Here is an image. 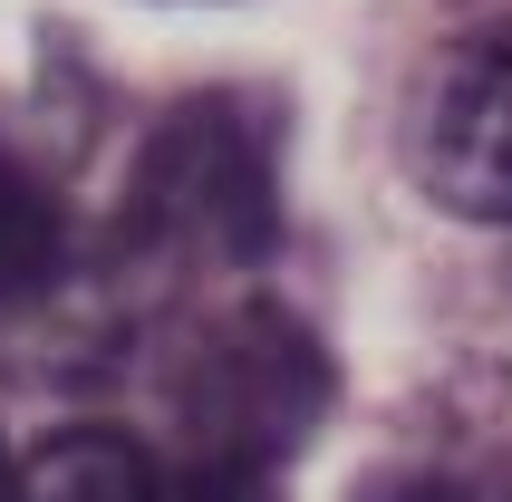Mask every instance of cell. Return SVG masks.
Wrapping results in <instances>:
<instances>
[{"mask_svg":"<svg viewBox=\"0 0 512 502\" xmlns=\"http://www.w3.org/2000/svg\"><path fill=\"white\" fill-rule=\"evenodd\" d=\"M20 502H281L271 474H232V464H165L116 425H68L20 464Z\"/></svg>","mask_w":512,"mask_h":502,"instance_id":"277c9868","label":"cell"},{"mask_svg":"<svg viewBox=\"0 0 512 502\" xmlns=\"http://www.w3.org/2000/svg\"><path fill=\"white\" fill-rule=\"evenodd\" d=\"M58 271H68V213L29 165L0 155V319L39 309L58 290Z\"/></svg>","mask_w":512,"mask_h":502,"instance_id":"5b68a950","label":"cell"},{"mask_svg":"<svg viewBox=\"0 0 512 502\" xmlns=\"http://www.w3.org/2000/svg\"><path fill=\"white\" fill-rule=\"evenodd\" d=\"M126 242L174 271H252L281 242V145L261 97H184L126 174Z\"/></svg>","mask_w":512,"mask_h":502,"instance_id":"6da1fadb","label":"cell"},{"mask_svg":"<svg viewBox=\"0 0 512 502\" xmlns=\"http://www.w3.org/2000/svg\"><path fill=\"white\" fill-rule=\"evenodd\" d=\"M319 416H329V358L271 300L213 309L174 348V425H184L194 464L271 474V464H290V454L310 445Z\"/></svg>","mask_w":512,"mask_h":502,"instance_id":"7a4b0ae2","label":"cell"},{"mask_svg":"<svg viewBox=\"0 0 512 502\" xmlns=\"http://www.w3.org/2000/svg\"><path fill=\"white\" fill-rule=\"evenodd\" d=\"M406 174L464 223H512V10L426 58L406 107Z\"/></svg>","mask_w":512,"mask_h":502,"instance_id":"3957f363","label":"cell"},{"mask_svg":"<svg viewBox=\"0 0 512 502\" xmlns=\"http://www.w3.org/2000/svg\"><path fill=\"white\" fill-rule=\"evenodd\" d=\"M0 502H20V464H10V445H0Z\"/></svg>","mask_w":512,"mask_h":502,"instance_id":"52a82bcc","label":"cell"},{"mask_svg":"<svg viewBox=\"0 0 512 502\" xmlns=\"http://www.w3.org/2000/svg\"><path fill=\"white\" fill-rule=\"evenodd\" d=\"M377 502H484L474 483H455V474H406V483H387Z\"/></svg>","mask_w":512,"mask_h":502,"instance_id":"8992f818","label":"cell"}]
</instances>
